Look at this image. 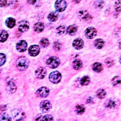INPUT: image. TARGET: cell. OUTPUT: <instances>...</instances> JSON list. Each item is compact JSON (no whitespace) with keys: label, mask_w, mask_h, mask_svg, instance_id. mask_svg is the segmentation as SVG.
Returning <instances> with one entry per match:
<instances>
[{"label":"cell","mask_w":121,"mask_h":121,"mask_svg":"<svg viewBox=\"0 0 121 121\" xmlns=\"http://www.w3.org/2000/svg\"><path fill=\"white\" fill-rule=\"evenodd\" d=\"M29 60L25 57H21L17 59L16 62V66L18 70L24 71L29 66Z\"/></svg>","instance_id":"obj_1"},{"label":"cell","mask_w":121,"mask_h":121,"mask_svg":"<svg viewBox=\"0 0 121 121\" xmlns=\"http://www.w3.org/2000/svg\"><path fill=\"white\" fill-rule=\"evenodd\" d=\"M12 115L14 119L16 121L23 120L26 117L25 113L21 109L15 108L12 111Z\"/></svg>","instance_id":"obj_2"},{"label":"cell","mask_w":121,"mask_h":121,"mask_svg":"<svg viewBox=\"0 0 121 121\" xmlns=\"http://www.w3.org/2000/svg\"><path fill=\"white\" fill-rule=\"evenodd\" d=\"M46 63L49 68H56L60 65V60L58 57L53 56L48 58Z\"/></svg>","instance_id":"obj_3"},{"label":"cell","mask_w":121,"mask_h":121,"mask_svg":"<svg viewBox=\"0 0 121 121\" xmlns=\"http://www.w3.org/2000/svg\"><path fill=\"white\" fill-rule=\"evenodd\" d=\"M62 78V75L59 71H53L50 74L49 76V79L50 82L53 83L57 84L60 82Z\"/></svg>","instance_id":"obj_4"},{"label":"cell","mask_w":121,"mask_h":121,"mask_svg":"<svg viewBox=\"0 0 121 121\" xmlns=\"http://www.w3.org/2000/svg\"><path fill=\"white\" fill-rule=\"evenodd\" d=\"M52 108V105L48 100H44L40 104V109L42 112L46 113L49 112Z\"/></svg>","instance_id":"obj_5"},{"label":"cell","mask_w":121,"mask_h":121,"mask_svg":"<svg viewBox=\"0 0 121 121\" xmlns=\"http://www.w3.org/2000/svg\"><path fill=\"white\" fill-rule=\"evenodd\" d=\"M97 35V30L95 28L91 27L87 28L85 31V35L88 39H93Z\"/></svg>","instance_id":"obj_6"},{"label":"cell","mask_w":121,"mask_h":121,"mask_svg":"<svg viewBox=\"0 0 121 121\" xmlns=\"http://www.w3.org/2000/svg\"><path fill=\"white\" fill-rule=\"evenodd\" d=\"M66 3L65 0H57L55 4V7L57 11H64L66 7Z\"/></svg>","instance_id":"obj_7"},{"label":"cell","mask_w":121,"mask_h":121,"mask_svg":"<svg viewBox=\"0 0 121 121\" xmlns=\"http://www.w3.org/2000/svg\"><path fill=\"white\" fill-rule=\"evenodd\" d=\"M78 18L83 22H88L92 19V16L86 10H81L78 12Z\"/></svg>","instance_id":"obj_8"},{"label":"cell","mask_w":121,"mask_h":121,"mask_svg":"<svg viewBox=\"0 0 121 121\" xmlns=\"http://www.w3.org/2000/svg\"><path fill=\"white\" fill-rule=\"evenodd\" d=\"M49 93V89L45 87H42L38 89L36 92V94L39 97L46 98L47 97Z\"/></svg>","instance_id":"obj_9"},{"label":"cell","mask_w":121,"mask_h":121,"mask_svg":"<svg viewBox=\"0 0 121 121\" xmlns=\"http://www.w3.org/2000/svg\"><path fill=\"white\" fill-rule=\"evenodd\" d=\"M29 29V23L25 19L22 20L18 23V30L22 32H26Z\"/></svg>","instance_id":"obj_10"},{"label":"cell","mask_w":121,"mask_h":121,"mask_svg":"<svg viewBox=\"0 0 121 121\" xmlns=\"http://www.w3.org/2000/svg\"><path fill=\"white\" fill-rule=\"evenodd\" d=\"M27 48V43L24 40L19 41L16 45V49L19 52H23L26 51Z\"/></svg>","instance_id":"obj_11"},{"label":"cell","mask_w":121,"mask_h":121,"mask_svg":"<svg viewBox=\"0 0 121 121\" xmlns=\"http://www.w3.org/2000/svg\"><path fill=\"white\" fill-rule=\"evenodd\" d=\"M17 90V87L14 82L12 80H9L7 82L6 86V91L9 94H14Z\"/></svg>","instance_id":"obj_12"},{"label":"cell","mask_w":121,"mask_h":121,"mask_svg":"<svg viewBox=\"0 0 121 121\" xmlns=\"http://www.w3.org/2000/svg\"><path fill=\"white\" fill-rule=\"evenodd\" d=\"M47 74V70L45 67H40L35 71V75L39 79H43Z\"/></svg>","instance_id":"obj_13"},{"label":"cell","mask_w":121,"mask_h":121,"mask_svg":"<svg viewBox=\"0 0 121 121\" xmlns=\"http://www.w3.org/2000/svg\"><path fill=\"white\" fill-rule=\"evenodd\" d=\"M40 48L38 45H33L29 48L28 52L30 56H36L40 52Z\"/></svg>","instance_id":"obj_14"},{"label":"cell","mask_w":121,"mask_h":121,"mask_svg":"<svg viewBox=\"0 0 121 121\" xmlns=\"http://www.w3.org/2000/svg\"><path fill=\"white\" fill-rule=\"evenodd\" d=\"M73 46L77 50L81 49L84 46L83 40L81 38H76L73 42Z\"/></svg>","instance_id":"obj_15"},{"label":"cell","mask_w":121,"mask_h":121,"mask_svg":"<svg viewBox=\"0 0 121 121\" xmlns=\"http://www.w3.org/2000/svg\"><path fill=\"white\" fill-rule=\"evenodd\" d=\"M44 24L42 22H37L34 26V31L38 33L42 32L44 30Z\"/></svg>","instance_id":"obj_16"},{"label":"cell","mask_w":121,"mask_h":121,"mask_svg":"<svg viewBox=\"0 0 121 121\" xmlns=\"http://www.w3.org/2000/svg\"><path fill=\"white\" fill-rule=\"evenodd\" d=\"M78 31V27L75 25L69 26L66 30L67 33L70 35H74Z\"/></svg>","instance_id":"obj_17"},{"label":"cell","mask_w":121,"mask_h":121,"mask_svg":"<svg viewBox=\"0 0 121 121\" xmlns=\"http://www.w3.org/2000/svg\"><path fill=\"white\" fill-rule=\"evenodd\" d=\"M5 24L9 28H12L16 25V20L12 17H9L6 19Z\"/></svg>","instance_id":"obj_18"},{"label":"cell","mask_w":121,"mask_h":121,"mask_svg":"<svg viewBox=\"0 0 121 121\" xmlns=\"http://www.w3.org/2000/svg\"><path fill=\"white\" fill-rule=\"evenodd\" d=\"M59 15L57 12H52L50 13L48 16V18L50 22H54L58 19Z\"/></svg>","instance_id":"obj_19"},{"label":"cell","mask_w":121,"mask_h":121,"mask_svg":"<svg viewBox=\"0 0 121 121\" xmlns=\"http://www.w3.org/2000/svg\"><path fill=\"white\" fill-rule=\"evenodd\" d=\"M103 67L102 64L100 63H95L93 65V69L94 71L99 73L103 70Z\"/></svg>","instance_id":"obj_20"},{"label":"cell","mask_w":121,"mask_h":121,"mask_svg":"<svg viewBox=\"0 0 121 121\" xmlns=\"http://www.w3.org/2000/svg\"><path fill=\"white\" fill-rule=\"evenodd\" d=\"M73 67L75 70H79L82 67V63L80 60L76 59L73 63Z\"/></svg>","instance_id":"obj_21"},{"label":"cell","mask_w":121,"mask_h":121,"mask_svg":"<svg viewBox=\"0 0 121 121\" xmlns=\"http://www.w3.org/2000/svg\"><path fill=\"white\" fill-rule=\"evenodd\" d=\"M94 44L96 48L101 49L104 47V41L101 39H97L95 40Z\"/></svg>","instance_id":"obj_22"},{"label":"cell","mask_w":121,"mask_h":121,"mask_svg":"<svg viewBox=\"0 0 121 121\" xmlns=\"http://www.w3.org/2000/svg\"><path fill=\"white\" fill-rule=\"evenodd\" d=\"M67 28L65 26H60L56 29V32L59 35H64L67 33Z\"/></svg>","instance_id":"obj_23"},{"label":"cell","mask_w":121,"mask_h":121,"mask_svg":"<svg viewBox=\"0 0 121 121\" xmlns=\"http://www.w3.org/2000/svg\"><path fill=\"white\" fill-rule=\"evenodd\" d=\"M85 107L82 105H78L76 107L75 112L78 115L82 114L85 112Z\"/></svg>","instance_id":"obj_24"},{"label":"cell","mask_w":121,"mask_h":121,"mask_svg":"<svg viewBox=\"0 0 121 121\" xmlns=\"http://www.w3.org/2000/svg\"><path fill=\"white\" fill-rule=\"evenodd\" d=\"M116 103L112 99H108L105 103V106L108 108H114L116 107Z\"/></svg>","instance_id":"obj_25"},{"label":"cell","mask_w":121,"mask_h":121,"mask_svg":"<svg viewBox=\"0 0 121 121\" xmlns=\"http://www.w3.org/2000/svg\"><path fill=\"white\" fill-rule=\"evenodd\" d=\"M8 34L7 32L4 30H3L0 33V42H4L7 39Z\"/></svg>","instance_id":"obj_26"},{"label":"cell","mask_w":121,"mask_h":121,"mask_svg":"<svg viewBox=\"0 0 121 121\" xmlns=\"http://www.w3.org/2000/svg\"><path fill=\"white\" fill-rule=\"evenodd\" d=\"M94 5L95 8L101 9L103 8L104 6V2L103 0H95L94 3Z\"/></svg>","instance_id":"obj_27"},{"label":"cell","mask_w":121,"mask_h":121,"mask_svg":"<svg viewBox=\"0 0 121 121\" xmlns=\"http://www.w3.org/2000/svg\"><path fill=\"white\" fill-rule=\"evenodd\" d=\"M96 95L100 99H103L106 96V92L104 89H100L97 91Z\"/></svg>","instance_id":"obj_28"},{"label":"cell","mask_w":121,"mask_h":121,"mask_svg":"<svg viewBox=\"0 0 121 121\" xmlns=\"http://www.w3.org/2000/svg\"><path fill=\"white\" fill-rule=\"evenodd\" d=\"M11 117L6 113H2L0 116V121H11Z\"/></svg>","instance_id":"obj_29"},{"label":"cell","mask_w":121,"mask_h":121,"mask_svg":"<svg viewBox=\"0 0 121 121\" xmlns=\"http://www.w3.org/2000/svg\"><path fill=\"white\" fill-rule=\"evenodd\" d=\"M90 82V78L88 76H84L80 80V83L82 85H87Z\"/></svg>","instance_id":"obj_30"},{"label":"cell","mask_w":121,"mask_h":121,"mask_svg":"<svg viewBox=\"0 0 121 121\" xmlns=\"http://www.w3.org/2000/svg\"><path fill=\"white\" fill-rule=\"evenodd\" d=\"M49 41L47 38H43L41 40H40V44L42 48H46L49 45Z\"/></svg>","instance_id":"obj_31"},{"label":"cell","mask_w":121,"mask_h":121,"mask_svg":"<svg viewBox=\"0 0 121 121\" xmlns=\"http://www.w3.org/2000/svg\"><path fill=\"white\" fill-rule=\"evenodd\" d=\"M121 82V78L119 76L114 77L112 79V83L113 86H117Z\"/></svg>","instance_id":"obj_32"},{"label":"cell","mask_w":121,"mask_h":121,"mask_svg":"<svg viewBox=\"0 0 121 121\" xmlns=\"http://www.w3.org/2000/svg\"><path fill=\"white\" fill-rule=\"evenodd\" d=\"M62 47V44L58 41H56L53 44V48L56 51H59L61 49Z\"/></svg>","instance_id":"obj_33"},{"label":"cell","mask_w":121,"mask_h":121,"mask_svg":"<svg viewBox=\"0 0 121 121\" xmlns=\"http://www.w3.org/2000/svg\"><path fill=\"white\" fill-rule=\"evenodd\" d=\"M42 121H54V120L52 115L47 114L42 117Z\"/></svg>","instance_id":"obj_34"},{"label":"cell","mask_w":121,"mask_h":121,"mask_svg":"<svg viewBox=\"0 0 121 121\" xmlns=\"http://www.w3.org/2000/svg\"><path fill=\"white\" fill-rule=\"evenodd\" d=\"M6 61V56L3 53H0V66L3 65Z\"/></svg>","instance_id":"obj_35"},{"label":"cell","mask_w":121,"mask_h":121,"mask_svg":"<svg viewBox=\"0 0 121 121\" xmlns=\"http://www.w3.org/2000/svg\"><path fill=\"white\" fill-rule=\"evenodd\" d=\"M105 63L108 67H111L113 65V64H114L113 60L112 59L109 58L106 59Z\"/></svg>","instance_id":"obj_36"},{"label":"cell","mask_w":121,"mask_h":121,"mask_svg":"<svg viewBox=\"0 0 121 121\" xmlns=\"http://www.w3.org/2000/svg\"><path fill=\"white\" fill-rule=\"evenodd\" d=\"M114 8L117 12H120L121 11V1L120 0L117 1L114 4Z\"/></svg>","instance_id":"obj_37"},{"label":"cell","mask_w":121,"mask_h":121,"mask_svg":"<svg viewBox=\"0 0 121 121\" xmlns=\"http://www.w3.org/2000/svg\"><path fill=\"white\" fill-rule=\"evenodd\" d=\"M7 4V0H0V7L5 6Z\"/></svg>","instance_id":"obj_38"},{"label":"cell","mask_w":121,"mask_h":121,"mask_svg":"<svg viewBox=\"0 0 121 121\" xmlns=\"http://www.w3.org/2000/svg\"><path fill=\"white\" fill-rule=\"evenodd\" d=\"M42 115L41 114H38L36 115L35 118V121H42Z\"/></svg>","instance_id":"obj_39"},{"label":"cell","mask_w":121,"mask_h":121,"mask_svg":"<svg viewBox=\"0 0 121 121\" xmlns=\"http://www.w3.org/2000/svg\"><path fill=\"white\" fill-rule=\"evenodd\" d=\"M36 1H37V0H27L28 3L30 4H35L36 3Z\"/></svg>","instance_id":"obj_40"},{"label":"cell","mask_w":121,"mask_h":121,"mask_svg":"<svg viewBox=\"0 0 121 121\" xmlns=\"http://www.w3.org/2000/svg\"><path fill=\"white\" fill-rule=\"evenodd\" d=\"M87 101V103H91L92 102H93V100L92 98L89 97V98H88V99Z\"/></svg>","instance_id":"obj_41"},{"label":"cell","mask_w":121,"mask_h":121,"mask_svg":"<svg viewBox=\"0 0 121 121\" xmlns=\"http://www.w3.org/2000/svg\"><path fill=\"white\" fill-rule=\"evenodd\" d=\"M73 1L75 3H78L80 1V0H73Z\"/></svg>","instance_id":"obj_42"},{"label":"cell","mask_w":121,"mask_h":121,"mask_svg":"<svg viewBox=\"0 0 121 121\" xmlns=\"http://www.w3.org/2000/svg\"></svg>","instance_id":"obj_43"}]
</instances>
